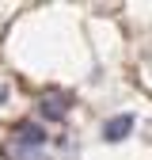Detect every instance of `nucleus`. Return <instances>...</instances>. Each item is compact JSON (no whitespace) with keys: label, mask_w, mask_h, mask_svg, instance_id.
Instances as JSON below:
<instances>
[{"label":"nucleus","mask_w":152,"mask_h":160,"mask_svg":"<svg viewBox=\"0 0 152 160\" xmlns=\"http://www.w3.org/2000/svg\"><path fill=\"white\" fill-rule=\"evenodd\" d=\"M129 130H133V114H118L103 126V137L107 141H122V137H129Z\"/></svg>","instance_id":"obj_1"},{"label":"nucleus","mask_w":152,"mask_h":160,"mask_svg":"<svg viewBox=\"0 0 152 160\" xmlns=\"http://www.w3.org/2000/svg\"><path fill=\"white\" fill-rule=\"evenodd\" d=\"M15 137H19L23 145H42V141H46V130H38L34 122H19V126H15Z\"/></svg>","instance_id":"obj_2"},{"label":"nucleus","mask_w":152,"mask_h":160,"mask_svg":"<svg viewBox=\"0 0 152 160\" xmlns=\"http://www.w3.org/2000/svg\"><path fill=\"white\" fill-rule=\"evenodd\" d=\"M42 111H50V118H61V114H65V99H57V95H53V99H46Z\"/></svg>","instance_id":"obj_3"}]
</instances>
